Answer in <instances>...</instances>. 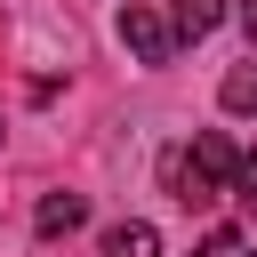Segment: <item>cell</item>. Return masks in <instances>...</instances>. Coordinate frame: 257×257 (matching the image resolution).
<instances>
[{
	"label": "cell",
	"mask_w": 257,
	"mask_h": 257,
	"mask_svg": "<svg viewBox=\"0 0 257 257\" xmlns=\"http://www.w3.org/2000/svg\"><path fill=\"white\" fill-rule=\"evenodd\" d=\"M217 104H225V112H241V120L257 112V48H249V64H233V72L217 80Z\"/></svg>",
	"instance_id": "8992f818"
},
{
	"label": "cell",
	"mask_w": 257,
	"mask_h": 257,
	"mask_svg": "<svg viewBox=\"0 0 257 257\" xmlns=\"http://www.w3.org/2000/svg\"><path fill=\"white\" fill-rule=\"evenodd\" d=\"M201 257H209V249H201Z\"/></svg>",
	"instance_id": "30bf717a"
},
{
	"label": "cell",
	"mask_w": 257,
	"mask_h": 257,
	"mask_svg": "<svg viewBox=\"0 0 257 257\" xmlns=\"http://www.w3.org/2000/svg\"><path fill=\"white\" fill-rule=\"evenodd\" d=\"M80 217H88L80 193H48V201L32 209V233H40V241H64V233H80Z\"/></svg>",
	"instance_id": "3957f363"
},
{
	"label": "cell",
	"mask_w": 257,
	"mask_h": 257,
	"mask_svg": "<svg viewBox=\"0 0 257 257\" xmlns=\"http://www.w3.org/2000/svg\"><path fill=\"white\" fill-rule=\"evenodd\" d=\"M241 32H249V48H257V0H241Z\"/></svg>",
	"instance_id": "ba28073f"
},
{
	"label": "cell",
	"mask_w": 257,
	"mask_h": 257,
	"mask_svg": "<svg viewBox=\"0 0 257 257\" xmlns=\"http://www.w3.org/2000/svg\"><path fill=\"white\" fill-rule=\"evenodd\" d=\"M233 169H241L233 137H225V128H201L185 153H169V161H161V185H169L185 209H209L217 193H233Z\"/></svg>",
	"instance_id": "6da1fadb"
},
{
	"label": "cell",
	"mask_w": 257,
	"mask_h": 257,
	"mask_svg": "<svg viewBox=\"0 0 257 257\" xmlns=\"http://www.w3.org/2000/svg\"><path fill=\"white\" fill-rule=\"evenodd\" d=\"M96 257H161V233H153L145 217H120V225H104Z\"/></svg>",
	"instance_id": "277c9868"
},
{
	"label": "cell",
	"mask_w": 257,
	"mask_h": 257,
	"mask_svg": "<svg viewBox=\"0 0 257 257\" xmlns=\"http://www.w3.org/2000/svg\"><path fill=\"white\" fill-rule=\"evenodd\" d=\"M161 16L177 24V40H201V32H217V24H225V0H169Z\"/></svg>",
	"instance_id": "5b68a950"
},
{
	"label": "cell",
	"mask_w": 257,
	"mask_h": 257,
	"mask_svg": "<svg viewBox=\"0 0 257 257\" xmlns=\"http://www.w3.org/2000/svg\"><path fill=\"white\" fill-rule=\"evenodd\" d=\"M233 257H257V249H233Z\"/></svg>",
	"instance_id": "9c48e42d"
},
{
	"label": "cell",
	"mask_w": 257,
	"mask_h": 257,
	"mask_svg": "<svg viewBox=\"0 0 257 257\" xmlns=\"http://www.w3.org/2000/svg\"><path fill=\"white\" fill-rule=\"evenodd\" d=\"M120 48H128L137 64H169L185 40H177V24H169L153 0H128V8H120Z\"/></svg>",
	"instance_id": "7a4b0ae2"
},
{
	"label": "cell",
	"mask_w": 257,
	"mask_h": 257,
	"mask_svg": "<svg viewBox=\"0 0 257 257\" xmlns=\"http://www.w3.org/2000/svg\"><path fill=\"white\" fill-rule=\"evenodd\" d=\"M233 193H241V201H257V145L241 153V169H233Z\"/></svg>",
	"instance_id": "52a82bcc"
}]
</instances>
